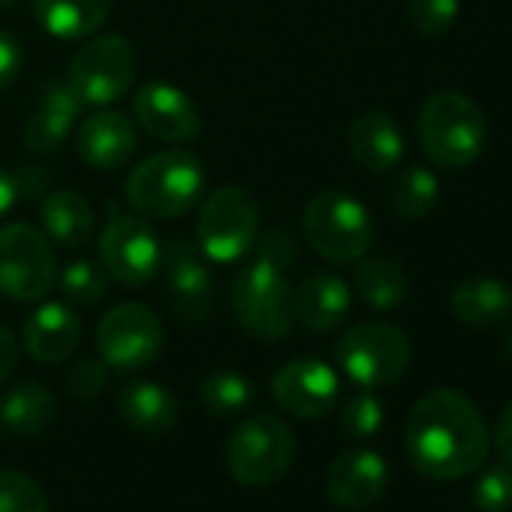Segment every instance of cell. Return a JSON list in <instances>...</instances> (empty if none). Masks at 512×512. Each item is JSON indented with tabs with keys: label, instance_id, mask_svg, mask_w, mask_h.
I'll list each match as a JSON object with an SVG mask.
<instances>
[{
	"label": "cell",
	"instance_id": "836d02e7",
	"mask_svg": "<svg viewBox=\"0 0 512 512\" xmlns=\"http://www.w3.org/2000/svg\"><path fill=\"white\" fill-rule=\"evenodd\" d=\"M461 10V0H410V22L425 37L446 34Z\"/></svg>",
	"mask_w": 512,
	"mask_h": 512
},
{
	"label": "cell",
	"instance_id": "603a6c76",
	"mask_svg": "<svg viewBox=\"0 0 512 512\" xmlns=\"http://www.w3.org/2000/svg\"><path fill=\"white\" fill-rule=\"evenodd\" d=\"M40 220H43L46 238L67 247V250L85 247L94 238V229H97L94 208L76 190H52V193H46V199L40 205Z\"/></svg>",
	"mask_w": 512,
	"mask_h": 512
},
{
	"label": "cell",
	"instance_id": "d590c367",
	"mask_svg": "<svg viewBox=\"0 0 512 512\" xmlns=\"http://www.w3.org/2000/svg\"><path fill=\"white\" fill-rule=\"evenodd\" d=\"M109 365L106 362H79L70 374H67V392L79 401H94L97 395H103L106 383H109Z\"/></svg>",
	"mask_w": 512,
	"mask_h": 512
},
{
	"label": "cell",
	"instance_id": "cb8c5ba5",
	"mask_svg": "<svg viewBox=\"0 0 512 512\" xmlns=\"http://www.w3.org/2000/svg\"><path fill=\"white\" fill-rule=\"evenodd\" d=\"M34 13L46 34L58 40H88L106 25L112 0H34Z\"/></svg>",
	"mask_w": 512,
	"mask_h": 512
},
{
	"label": "cell",
	"instance_id": "b9f144b4",
	"mask_svg": "<svg viewBox=\"0 0 512 512\" xmlns=\"http://www.w3.org/2000/svg\"><path fill=\"white\" fill-rule=\"evenodd\" d=\"M16 4H22V0H0V10H10V7H16Z\"/></svg>",
	"mask_w": 512,
	"mask_h": 512
},
{
	"label": "cell",
	"instance_id": "d6a6232c",
	"mask_svg": "<svg viewBox=\"0 0 512 512\" xmlns=\"http://www.w3.org/2000/svg\"><path fill=\"white\" fill-rule=\"evenodd\" d=\"M473 506L479 512H509L512 509V464H494L476 476Z\"/></svg>",
	"mask_w": 512,
	"mask_h": 512
},
{
	"label": "cell",
	"instance_id": "f546056e",
	"mask_svg": "<svg viewBox=\"0 0 512 512\" xmlns=\"http://www.w3.org/2000/svg\"><path fill=\"white\" fill-rule=\"evenodd\" d=\"M0 512H49V497L28 473L0 470Z\"/></svg>",
	"mask_w": 512,
	"mask_h": 512
},
{
	"label": "cell",
	"instance_id": "83f0119b",
	"mask_svg": "<svg viewBox=\"0 0 512 512\" xmlns=\"http://www.w3.org/2000/svg\"><path fill=\"white\" fill-rule=\"evenodd\" d=\"M437 199H440V181L425 166H407L389 184V202L407 220H419L431 214Z\"/></svg>",
	"mask_w": 512,
	"mask_h": 512
},
{
	"label": "cell",
	"instance_id": "7a4b0ae2",
	"mask_svg": "<svg viewBox=\"0 0 512 512\" xmlns=\"http://www.w3.org/2000/svg\"><path fill=\"white\" fill-rule=\"evenodd\" d=\"M416 136L425 157L440 169H467L488 142L482 109L461 91L431 94L416 118Z\"/></svg>",
	"mask_w": 512,
	"mask_h": 512
},
{
	"label": "cell",
	"instance_id": "7402d4cb",
	"mask_svg": "<svg viewBox=\"0 0 512 512\" xmlns=\"http://www.w3.org/2000/svg\"><path fill=\"white\" fill-rule=\"evenodd\" d=\"M449 311L473 329L500 326L512 317V287L497 278H467L449 293Z\"/></svg>",
	"mask_w": 512,
	"mask_h": 512
},
{
	"label": "cell",
	"instance_id": "e0dca14e",
	"mask_svg": "<svg viewBox=\"0 0 512 512\" xmlns=\"http://www.w3.org/2000/svg\"><path fill=\"white\" fill-rule=\"evenodd\" d=\"M76 151L88 166L100 172H115L127 166L136 154V127L124 112L100 109L82 121L76 133Z\"/></svg>",
	"mask_w": 512,
	"mask_h": 512
},
{
	"label": "cell",
	"instance_id": "74e56055",
	"mask_svg": "<svg viewBox=\"0 0 512 512\" xmlns=\"http://www.w3.org/2000/svg\"><path fill=\"white\" fill-rule=\"evenodd\" d=\"M19 359H22V347H19L16 335L7 326H0V386L16 374Z\"/></svg>",
	"mask_w": 512,
	"mask_h": 512
},
{
	"label": "cell",
	"instance_id": "5b68a950",
	"mask_svg": "<svg viewBox=\"0 0 512 512\" xmlns=\"http://www.w3.org/2000/svg\"><path fill=\"white\" fill-rule=\"evenodd\" d=\"M305 238L329 263H359L374 241L368 208L341 190L317 193L305 208Z\"/></svg>",
	"mask_w": 512,
	"mask_h": 512
},
{
	"label": "cell",
	"instance_id": "ba28073f",
	"mask_svg": "<svg viewBox=\"0 0 512 512\" xmlns=\"http://www.w3.org/2000/svg\"><path fill=\"white\" fill-rule=\"evenodd\" d=\"M410 353L413 350L407 335L398 326L380 320L350 326L335 347L341 371L362 389H380L395 383L407 371Z\"/></svg>",
	"mask_w": 512,
	"mask_h": 512
},
{
	"label": "cell",
	"instance_id": "52a82bcc",
	"mask_svg": "<svg viewBox=\"0 0 512 512\" xmlns=\"http://www.w3.org/2000/svg\"><path fill=\"white\" fill-rule=\"evenodd\" d=\"M260 238V205L241 187L214 190L196 217V241L211 263H235Z\"/></svg>",
	"mask_w": 512,
	"mask_h": 512
},
{
	"label": "cell",
	"instance_id": "4dcf8cb0",
	"mask_svg": "<svg viewBox=\"0 0 512 512\" xmlns=\"http://www.w3.org/2000/svg\"><path fill=\"white\" fill-rule=\"evenodd\" d=\"M61 293L76 302V305H94L106 296L109 290V281H106V272L100 266H94L91 260H73L61 278H55Z\"/></svg>",
	"mask_w": 512,
	"mask_h": 512
},
{
	"label": "cell",
	"instance_id": "d6986e66",
	"mask_svg": "<svg viewBox=\"0 0 512 512\" xmlns=\"http://www.w3.org/2000/svg\"><path fill=\"white\" fill-rule=\"evenodd\" d=\"M350 308L353 293L335 272H314L293 293V320L308 332H335L350 317Z\"/></svg>",
	"mask_w": 512,
	"mask_h": 512
},
{
	"label": "cell",
	"instance_id": "f35d334b",
	"mask_svg": "<svg viewBox=\"0 0 512 512\" xmlns=\"http://www.w3.org/2000/svg\"><path fill=\"white\" fill-rule=\"evenodd\" d=\"M491 443H494L497 455L503 458V464H512V401L500 410L494 434H491Z\"/></svg>",
	"mask_w": 512,
	"mask_h": 512
},
{
	"label": "cell",
	"instance_id": "4316f807",
	"mask_svg": "<svg viewBox=\"0 0 512 512\" xmlns=\"http://www.w3.org/2000/svg\"><path fill=\"white\" fill-rule=\"evenodd\" d=\"M356 293L368 308L392 311L407 299L410 281L404 266L392 260V256H371V260H362L356 269Z\"/></svg>",
	"mask_w": 512,
	"mask_h": 512
},
{
	"label": "cell",
	"instance_id": "4fadbf2b",
	"mask_svg": "<svg viewBox=\"0 0 512 512\" xmlns=\"http://www.w3.org/2000/svg\"><path fill=\"white\" fill-rule=\"evenodd\" d=\"M272 395L278 407L296 419H323L332 413L341 395V380L332 365L323 359H293L287 362L275 380H272Z\"/></svg>",
	"mask_w": 512,
	"mask_h": 512
},
{
	"label": "cell",
	"instance_id": "9c48e42d",
	"mask_svg": "<svg viewBox=\"0 0 512 512\" xmlns=\"http://www.w3.org/2000/svg\"><path fill=\"white\" fill-rule=\"evenodd\" d=\"M55 278V250L43 229L25 220L0 226V296L13 302H40Z\"/></svg>",
	"mask_w": 512,
	"mask_h": 512
},
{
	"label": "cell",
	"instance_id": "60d3db41",
	"mask_svg": "<svg viewBox=\"0 0 512 512\" xmlns=\"http://www.w3.org/2000/svg\"><path fill=\"white\" fill-rule=\"evenodd\" d=\"M506 359L512 362V329H509V335H506Z\"/></svg>",
	"mask_w": 512,
	"mask_h": 512
},
{
	"label": "cell",
	"instance_id": "8d00e7d4",
	"mask_svg": "<svg viewBox=\"0 0 512 512\" xmlns=\"http://www.w3.org/2000/svg\"><path fill=\"white\" fill-rule=\"evenodd\" d=\"M25 70V49L22 43L0 28V91H7L10 85H16V79Z\"/></svg>",
	"mask_w": 512,
	"mask_h": 512
},
{
	"label": "cell",
	"instance_id": "6da1fadb",
	"mask_svg": "<svg viewBox=\"0 0 512 512\" xmlns=\"http://www.w3.org/2000/svg\"><path fill=\"white\" fill-rule=\"evenodd\" d=\"M410 464L428 479H464L476 473L488 452L491 434L479 407L455 389L425 392L404 428Z\"/></svg>",
	"mask_w": 512,
	"mask_h": 512
},
{
	"label": "cell",
	"instance_id": "d4e9b609",
	"mask_svg": "<svg viewBox=\"0 0 512 512\" xmlns=\"http://www.w3.org/2000/svg\"><path fill=\"white\" fill-rule=\"evenodd\" d=\"M118 413L124 425L139 434H166L178 419V404L175 395L160 383L136 380L121 392Z\"/></svg>",
	"mask_w": 512,
	"mask_h": 512
},
{
	"label": "cell",
	"instance_id": "ffe728a7",
	"mask_svg": "<svg viewBox=\"0 0 512 512\" xmlns=\"http://www.w3.org/2000/svg\"><path fill=\"white\" fill-rule=\"evenodd\" d=\"M82 323L76 311L64 302L40 305L25 323V350L40 365H58L70 359L79 347Z\"/></svg>",
	"mask_w": 512,
	"mask_h": 512
},
{
	"label": "cell",
	"instance_id": "ab89813d",
	"mask_svg": "<svg viewBox=\"0 0 512 512\" xmlns=\"http://www.w3.org/2000/svg\"><path fill=\"white\" fill-rule=\"evenodd\" d=\"M19 190H22L19 187V178L13 172H7V169H0V217H4L16 205Z\"/></svg>",
	"mask_w": 512,
	"mask_h": 512
},
{
	"label": "cell",
	"instance_id": "e575fe53",
	"mask_svg": "<svg viewBox=\"0 0 512 512\" xmlns=\"http://www.w3.org/2000/svg\"><path fill=\"white\" fill-rule=\"evenodd\" d=\"M253 247H256V260L272 266V269H278V272H284V275H287V269L296 263V256H299L296 238L287 229H281V226L269 229L263 238H256Z\"/></svg>",
	"mask_w": 512,
	"mask_h": 512
},
{
	"label": "cell",
	"instance_id": "5bb4252c",
	"mask_svg": "<svg viewBox=\"0 0 512 512\" xmlns=\"http://www.w3.org/2000/svg\"><path fill=\"white\" fill-rule=\"evenodd\" d=\"M160 269L166 284V305L187 323L205 320L214 308V278L205 269L199 250L187 241H175L163 250Z\"/></svg>",
	"mask_w": 512,
	"mask_h": 512
},
{
	"label": "cell",
	"instance_id": "7c38bea8",
	"mask_svg": "<svg viewBox=\"0 0 512 512\" xmlns=\"http://www.w3.org/2000/svg\"><path fill=\"white\" fill-rule=\"evenodd\" d=\"M100 266L124 287H145L160 272L163 247L157 232L133 214H115L100 232Z\"/></svg>",
	"mask_w": 512,
	"mask_h": 512
},
{
	"label": "cell",
	"instance_id": "484cf974",
	"mask_svg": "<svg viewBox=\"0 0 512 512\" xmlns=\"http://www.w3.org/2000/svg\"><path fill=\"white\" fill-rule=\"evenodd\" d=\"M58 416V398L40 383H19L0 401V422L13 434H43Z\"/></svg>",
	"mask_w": 512,
	"mask_h": 512
},
{
	"label": "cell",
	"instance_id": "8fae6325",
	"mask_svg": "<svg viewBox=\"0 0 512 512\" xmlns=\"http://www.w3.org/2000/svg\"><path fill=\"white\" fill-rule=\"evenodd\" d=\"M97 350L109 368L136 374L160 356L163 323L148 305H115L97 326Z\"/></svg>",
	"mask_w": 512,
	"mask_h": 512
},
{
	"label": "cell",
	"instance_id": "ac0fdd59",
	"mask_svg": "<svg viewBox=\"0 0 512 512\" xmlns=\"http://www.w3.org/2000/svg\"><path fill=\"white\" fill-rule=\"evenodd\" d=\"M82 100L76 97V91L67 85V79H55V82H46V88L40 91L37 97V106L34 112L28 115V124H25V142L34 154H49V151H58L79 115H82Z\"/></svg>",
	"mask_w": 512,
	"mask_h": 512
},
{
	"label": "cell",
	"instance_id": "30bf717a",
	"mask_svg": "<svg viewBox=\"0 0 512 512\" xmlns=\"http://www.w3.org/2000/svg\"><path fill=\"white\" fill-rule=\"evenodd\" d=\"M139 58L121 34H100L85 43L67 67V85L82 106H109L121 100L136 82Z\"/></svg>",
	"mask_w": 512,
	"mask_h": 512
},
{
	"label": "cell",
	"instance_id": "2e32d148",
	"mask_svg": "<svg viewBox=\"0 0 512 512\" xmlns=\"http://www.w3.org/2000/svg\"><path fill=\"white\" fill-rule=\"evenodd\" d=\"M389 482V467L374 449H347L326 470V494L341 509L374 506Z\"/></svg>",
	"mask_w": 512,
	"mask_h": 512
},
{
	"label": "cell",
	"instance_id": "3957f363",
	"mask_svg": "<svg viewBox=\"0 0 512 512\" xmlns=\"http://www.w3.org/2000/svg\"><path fill=\"white\" fill-rule=\"evenodd\" d=\"M205 190V166L193 151L169 148L142 160L124 184L127 202L148 220L187 214Z\"/></svg>",
	"mask_w": 512,
	"mask_h": 512
},
{
	"label": "cell",
	"instance_id": "44dd1931",
	"mask_svg": "<svg viewBox=\"0 0 512 512\" xmlns=\"http://www.w3.org/2000/svg\"><path fill=\"white\" fill-rule=\"evenodd\" d=\"M347 145L353 160L377 175L392 172L404 157V133L398 130L395 118L383 112L359 115L347 130Z\"/></svg>",
	"mask_w": 512,
	"mask_h": 512
},
{
	"label": "cell",
	"instance_id": "1f68e13d",
	"mask_svg": "<svg viewBox=\"0 0 512 512\" xmlns=\"http://www.w3.org/2000/svg\"><path fill=\"white\" fill-rule=\"evenodd\" d=\"M383 419H386V410L380 398L371 395L368 389L347 395L341 404V428L350 437H374L383 428Z\"/></svg>",
	"mask_w": 512,
	"mask_h": 512
},
{
	"label": "cell",
	"instance_id": "9a60e30c",
	"mask_svg": "<svg viewBox=\"0 0 512 512\" xmlns=\"http://www.w3.org/2000/svg\"><path fill=\"white\" fill-rule=\"evenodd\" d=\"M133 115L145 133L163 142H193L202 133V121L190 97L166 82H148L133 97Z\"/></svg>",
	"mask_w": 512,
	"mask_h": 512
},
{
	"label": "cell",
	"instance_id": "8992f818",
	"mask_svg": "<svg viewBox=\"0 0 512 512\" xmlns=\"http://www.w3.org/2000/svg\"><path fill=\"white\" fill-rule=\"evenodd\" d=\"M232 311L238 326L256 341H284L293 329V290L284 272L253 260L232 287Z\"/></svg>",
	"mask_w": 512,
	"mask_h": 512
},
{
	"label": "cell",
	"instance_id": "f1b7e54d",
	"mask_svg": "<svg viewBox=\"0 0 512 512\" xmlns=\"http://www.w3.org/2000/svg\"><path fill=\"white\" fill-rule=\"evenodd\" d=\"M199 398L205 404L208 413L214 416H235L241 410L250 407L253 401V386L244 374L238 371H229V368H220V371H211L202 386H199Z\"/></svg>",
	"mask_w": 512,
	"mask_h": 512
},
{
	"label": "cell",
	"instance_id": "277c9868",
	"mask_svg": "<svg viewBox=\"0 0 512 512\" xmlns=\"http://www.w3.org/2000/svg\"><path fill=\"white\" fill-rule=\"evenodd\" d=\"M296 458V434L272 413L244 419L226 440V467L235 482L263 488L287 476Z\"/></svg>",
	"mask_w": 512,
	"mask_h": 512
}]
</instances>
